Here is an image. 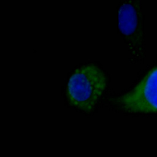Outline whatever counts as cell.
<instances>
[{"label": "cell", "mask_w": 157, "mask_h": 157, "mask_svg": "<svg viewBox=\"0 0 157 157\" xmlns=\"http://www.w3.org/2000/svg\"><path fill=\"white\" fill-rule=\"evenodd\" d=\"M106 87V77L98 66L89 64L74 70L66 85L69 104L84 112L92 110Z\"/></svg>", "instance_id": "cell-1"}, {"label": "cell", "mask_w": 157, "mask_h": 157, "mask_svg": "<svg viewBox=\"0 0 157 157\" xmlns=\"http://www.w3.org/2000/svg\"><path fill=\"white\" fill-rule=\"evenodd\" d=\"M124 113L157 115V62L153 63L135 85L116 101Z\"/></svg>", "instance_id": "cell-2"}, {"label": "cell", "mask_w": 157, "mask_h": 157, "mask_svg": "<svg viewBox=\"0 0 157 157\" xmlns=\"http://www.w3.org/2000/svg\"><path fill=\"white\" fill-rule=\"evenodd\" d=\"M118 21L131 62L144 64L147 55L141 0H124L119 9Z\"/></svg>", "instance_id": "cell-3"}, {"label": "cell", "mask_w": 157, "mask_h": 157, "mask_svg": "<svg viewBox=\"0 0 157 157\" xmlns=\"http://www.w3.org/2000/svg\"><path fill=\"white\" fill-rule=\"evenodd\" d=\"M155 62H157V53H156V59H155V60L154 61Z\"/></svg>", "instance_id": "cell-4"}]
</instances>
